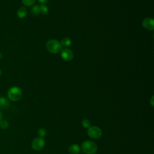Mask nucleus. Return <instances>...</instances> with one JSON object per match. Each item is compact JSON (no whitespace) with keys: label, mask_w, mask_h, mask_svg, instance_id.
<instances>
[{"label":"nucleus","mask_w":154,"mask_h":154,"mask_svg":"<svg viewBox=\"0 0 154 154\" xmlns=\"http://www.w3.org/2000/svg\"><path fill=\"white\" fill-rule=\"evenodd\" d=\"M82 151L87 154H94L97 150L96 144L91 141H85L82 143Z\"/></svg>","instance_id":"obj_1"},{"label":"nucleus","mask_w":154,"mask_h":154,"mask_svg":"<svg viewBox=\"0 0 154 154\" xmlns=\"http://www.w3.org/2000/svg\"><path fill=\"white\" fill-rule=\"evenodd\" d=\"M7 96L10 100L12 101H17L22 97V91L18 87H11L7 91Z\"/></svg>","instance_id":"obj_2"},{"label":"nucleus","mask_w":154,"mask_h":154,"mask_svg":"<svg viewBox=\"0 0 154 154\" xmlns=\"http://www.w3.org/2000/svg\"><path fill=\"white\" fill-rule=\"evenodd\" d=\"M48 51L53 54H57L59 52L62 48L61 43L56 40L52 39L49 40L46 45Z\"/></svg>","instance_id":"obj_3"},{"label":"nucleus","mask_w":154,"mask_h":154,"mask_svg":"<svg viewBox=\"0 0 154 154\" xmlns=\"http://www.w3.org/2000/svg\"><path fill=\"white\" fill-rule=\"evenodd\" d=\"M102 134V130L97 126H90L87 130L88 135L93 139H96L101 137Z\"/></svg>","instance_id":"obj_4"},{"label":"nucleus","mask_w":154,"mask_h":154,"mask_svg":"<svg viewBox=\"0 0 154 154\" xmlns=\"http://www.w3.org/2000/svg\"><path fill=\"white\" fill-rule=\"evenodd\" d=\"M45 143V142L44 139L42 137H38L32 140L31 146L32 149L34 150H40L44 147Z\"/></svg>","instance_id":"obj_5"},{"label":"nucleus","mask_w":154,"mask_h":154,"mask_svg":"<svg viewBox=\"0 0 154 154\" xmlns=\"http://www.w3.org/2000/svg\"><path fill=\"white\" fill-rule=\"evenodd\" d=\"M142 25L144 28L147 30H153L154 29V20L152 18H146L142 22Z\"/></svg>","instance_id":"obj_6"},{"label":"nucleus","mask_w":154,"mask_h":154,"mask_svg":"<svg viewBox=\"0 0 154 154\" xmlns=\"http://www.w3.org/2000/svg\"><path fill=\"white\" fill-rule=\"evenodd\" d=\"M61 57L65 61H70L73 57V54L70 49H64L62 50L61 53Z\"/></svg>","instance_id":"obj_7"},{"label":"nucleus","mask_w":154,"mask_h":154,"mask_svg":"<svg viewBox=\"0 0 154 154\" xmlns=\"http://www.w3.org/2000/svg\"><path fill=\"white\" fill-rule=\"evenodd\" d=\"M10 105L8 100L4 97H0V109L7 108Z\"/></svg>","instance_id":"obj_8"},{"label":"nucleus","mask_w":154,"mask_h":154,"mask_svg":"<svg viewBox=\"0 0 154 154\" xmlns=\"http://www.w3.org/2000/svg\"><path fill=\"white\" fill-rule=\"evenodd\" d=\"M68 150L70 154H78L80 151V147L78 145L73 144L69 146Z\"/></svg>","instance_id":"obj_9"},{"label":"nucleus","mask_w":154,"mask_h":154,"mask_svg":"<svg viewBox=\"0 0 154 154\" xmlns=\"http://www.w3.org/2000/svg\"><path fill=\"white\" fill-rule=\"evenodd\" d=\"M17 14L19 18H20V19L25 18L27 15V10L24 7H20L17 10Z\"/></svg>","instance_id":"obj_10"},{"label":"nucleus","mask_w":154,"mask_h":154,"mask_svg":"<svg viewBox=\"0 0 154 154\" xmlns=\"http://www.w3.org/2000/svg\"><path fill=\"white\" fill-rule=\"evenodd\" d=\"M61 45L64 47H68L71 45V40L69 38H67V37L63 38L61 40Z\"/></svg>","instance_id":"obj_11"},{"label":"nucleus","mask_w":154,"mask_h":154,"mask_svg":"<svg viewBox=\"0 0 154 154\" xmlns=\"http://www.w3.org/2000/svg\"><path fill=\"white\" fill-rule=\"evenodd\" d=\"M48 8L46 5L42 4L39 6V13L42 14H46L48 13Z\"/></svg>","instance_id":"obj_12"},{"label":"nucleus","mask_w":154,"mask_h":154,"mask_svg":"<svg viewBox=\"0 0 154 154\" xmlns=\"http://www.w3.org/2000/svg\"><path fill=\"white\" fill-rule=\"evenodd\" d=\"M8 122L5 120H2L0 122V127L3 129H6L8 127Z\"/></svg>","instance_id":"obj_13"},{"label":"nucleus","mask_w":154,"mask_h":154,"mask_svg":"<svg viewBox=\"0 0 154 154\" xmlns=\"http://www.w3.org/2000/svg\"><path fill=\"white\" fill-rule=\"evenodd\" d=\"M31 13L33 15L38 14L39 13V5H34L31 9Z\"/></svg>","instance_id":"obj_14"},{"label":"nucleus","mask_w":154,"mask_h":154,"mask_svg":"<svg viewBox=\"0 0 154 154\" xmlns=\"http://www.w3.org/2000/svg\"><path fill=\"white\" fill-rule=\"evenodd\" d=\"M23 4L26 6L32 5L36 0H22Z\"/></svg>","instance_id":"obj_15"},{"label":"nucleus","mask_w":154,"mask_h":154,"mask_svg":"<svg viewBox=\"0 0 154 154\" xmlns=\"http://www.w3.org/2000/svg\"><path fill=\"white\" fill-rule=\"evenodd\" d=\"M82 125L84 128H88L90 126V120H88V119H86L82 120Z\"/></svg>","instance_id":"obj_16"},{"label":"nucleus","mask_w":154,"mask_h":154,"mask_svg":"<svg viewBox=\"0 0 154 154\" xmlns=\"http://www.w3.org/2000/svg\"><path fill=\"white\" fill-rule=\"evenodd\" d=\"M38 134L39 135V136L40 137H45V135H46V129H44V128H40V129H38Z\"/></svg>","instance_id":"obj_17"},{"label":"nucleus","mask_w":154,"mask_h":154,"mask_svg":"<svg viewBox=\"0 0 154 154\" xmlns=\"http://www.w3.org/2000/svg\"><path fill=\"white\" fill-rule=\"evenodd\" d=\"M38 1L44 4V3H46V2H47V1H48V0H38Z\"/></svg>","instance_id":"obj_18"},{"label":"nucleus","mask_w":154,"mask_h":154,"mask_svg":"<svg viewBox=\"0 0 154 154\" xmlns=\"http://www.w3.org/2000/svg\"><path fill=\"white\" fill-rule=\"evenodd\" d=\"M150 104H151V105L153 106V96H152V98H151V100H150Z\"/></svg>","instance_id":"obj_19"},{"label":"nucleus","mask_w":154,"mask_h":154,"mask_svg":"<svg viewBox=\"0 0 154 154\" xmlns=\"http://www.w3.org/2000/svg\"><path fill=\"white\" fill-rule=\"evenodd\" d=\"M3 119V116H2V113L1 112V111H0V122Z\"/></svg>","instance_id":"obj_20"},{"label":"nucleus","mask_w":154,"mask_h":154,"mask_svg":"<svg viewBox=\"0 0 154 154\" xmlns=\"http://www.w3.org/2000/svg\"><path fill=\"white\" fill-rule=\"evenodd\" d=\"M2 58V54L0 53V60H1V58Z\"/></svg>","instance_id":"obj_21"},{"label":"nucleus","mask_w":154,"mask_h":154,"mask_svg":"<svg viewBox=\"0 0 154 154\" xmlns=\"http://www.w3.org/2000/svg\"><path fill=\"white\" fill-rule=\"evenodd\" d=\"M1 69H0V75H1Z\"/></svg>","instance_id":"obj_22"}]
</instances>
